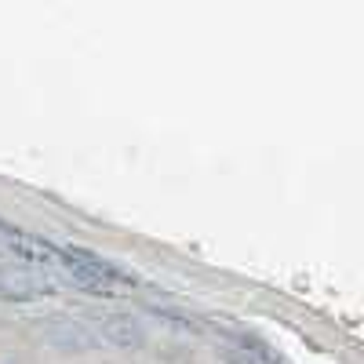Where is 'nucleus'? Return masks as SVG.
<instances>
[{"label": "nucleus", "instance_id": "f257e3e1", "mask_svg": "<svg viewBox=\"0 0 364 364\" xmlns=\"http://www.w3.org/2000/svg\"><path fill=\"white\" fill-rule=\"evenodd\" d=\"M33 336H37L48 350L66 353V357H84V353L102 350V343H99L95 331H91L84 321L66 317V314H48V317H37V321H33Z\"/></svg>", "mask_w": 364, "mask_h": 364}, {"label": "nucleus", "instance_id": "f03ea898", "mask_svg": "<svg viewBox=\"0 0 364 364\" xmlns=\"http://www.w3.org/2000/svg\"><path fill=\"white\" fill-rule=\"evenodd\" d=\"M58 281L37 266H0V302H44Z\"/></svg>", "mask_w": 364, "mask_h": 364}, {"label": "nucleus", "instance_id": "7ed1b4c3", "mask_svg": "<svg viewBox=\"0 0 364 364\" xmlns=\"http://www.w3.org/2000/svg\"><path fill=\"white\" fill-rule=\"evenodd\" d=\"M99 324L91 328L99 336V343H109V346H117V350H146V343H149V336H146V328H142V321H135L132 314H106V317H95Z\"/></svg>", "mask_w": 364, "mask_h": 364}, {"label": "nucleus", "instance_id": "20e7f679", "mask_svg": "<svg viewBox=\"0 0 364 364\" xmlns=\"http://www.w3.org/2000/svg\"><path fill=\"white\" fill-rule=\"evenodd\" d=\"M219 353L226 357V364H281L259 339L237 336V331H233V336H226V343L219 346Z\"/></svg>", "mask_w": 364, "mask_h": 364}, {"label": "nucleus", "instance_id": "39448f33", "mask_svg": "<svg viewBox=\"0 0 364 364\" xmlns=\"http://www.w3.org/2000/svg\"><path fill=\"white\" fill-rule=\"evenodd\" d=\"M4 230H8V226H4V223H0V233H4Z\"/></svg>", "mask_w": 364, "mask_h": 364}]
</instances>
